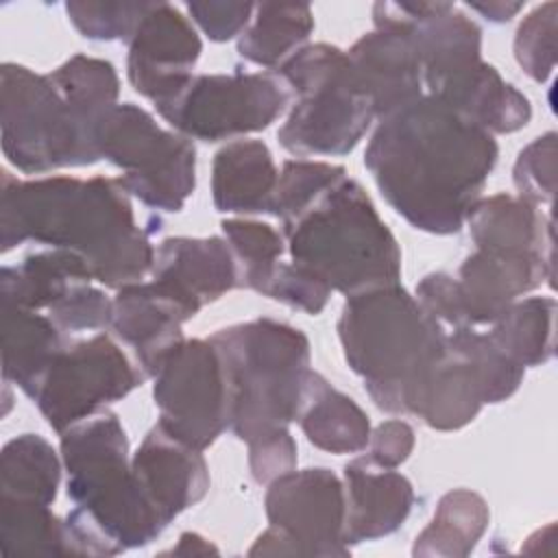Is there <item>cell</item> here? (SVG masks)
<instances>
[{
	"label": "cell",
	"instance_id": "20",
	"mask_svg": "<svg viewBox=\"0 0 558 558\" xmlns=\"http://www.w3.org/2000/svg\"><path fill=\"white\" fill-rule=\"evenodd\" d=\"M344 543L360 545L397 532L412 512L414 488L395 469H379L364 456L351 460L342 473Z\"/></svg>",
	"mask_w": 558,
	"mask_h": 558
},
{
	"label": "cell",
	"instance_id": "28",
	"mask_svg": "<svg viewBox=\"0 0 558 558\" xmlns=\"http://www.w3.org/2000/svg\"><path fill=\"white\" fill-rule=\"evenodd\" d=\"M490 521L488 504L469 488L445 493L427 527L416 536L412 554L425 558H464L484 536Z\"/></svg>",
	"mask_w": 558,
	"mask_h": 558
},
{
	"label": "cell",
	"instance_id": "39",
	"mask_svg": "<svg viewBox=\"0 0 558 558\" xmlns=\"http://www.w3.org/2000/svg\"><path fill=\"white\" fill-rule=\"evenodd\" d=\"M331 292L329 283L310 268L296 262H279L266 281L262 296L316 316L325 310Z\"/></svg>",
	"mask_w": 558,
	"mask_h": 558
},
{
	"label": "cell",
	"instance_id": "11",
	"mask_svg": "<svg viewBox=\"0 0 558 558\" xmlns=\"http://www.w3.org/2000/svg\"><path fill=\"white\" fill-rule=\"evenodd\" d=\"M264 506L270 525L248 556H349L344 486L333 471L292 469L268 484Z\"/></svg>",
	"mask_w": 558,
	"mask_h": 558
},
{
	"label": "cell",
	"instance_id": "2",
	"mask_svg": "<svg viewBox=\"0 0 558 558\" xmlns=\"http://www.w3.org/2000/svg\"><path fill=\"white\" fill-rule=\"evenodd\" d=\"M148 229L133 214L118 177H41L20 181L2 170L0 248L35 242L76 253L94 281L120 290L142 281L155 259Z\"/></svg>",
	"mask_w": 558,
	"mask_h": 558
},
{
	"label": "cell",
	"instance_id": "7",
	"mask_svg": "<svg viewBox=\"0 0 558 558\" xmlns=\"http://www.w3.org/2000/svg\"><path fill=\"white\" fill-rule=\"evenodd\" d=\"M294 100L277 137L294 157L349 155L375 120L347 50L307 44L272 72Z\"/></svg>",
	"mask_w": 558,
	"mask_h": 558
},
{
	"label": "cell",
	"instance_id": "12",
	"mask_svg": "<svg viewBox=\"0 0 558 558\" xmlns=\"http://www.w3.org/2000/svg\"><path fill=\"white\" fill-rule=\"evenodd\" d=\"M157 425L172 438L205 451L229 427V386L209 338L183 340L153 375Z\"/></svg>",
	"mask_w": 558,
	"mask_h": 558
},
{
	"label": "cell",
	"instance_id": "40",
	"mask_svg": "<svg viewBox=\"0 0 558 558\" xmlns=\"http://www.w3.org/2000/svg\"><path fill=\"white\" fill-rule=\"evenodd\" d=\"M48 316L61 331L102 329L111 323V299L92 283L76 286L59 303L48 310Z\"/></svg>",
	"mask_w": 558,
	"mask_h": 558
},
{
	"label": "cell",
	"instance_id": "30",
	"mask_svg": "<svg viewBox=\"0 0 558 558\" xmlns=\"http://www.w3.org/2000/svg\"><path fill=\"white\" fill-rule=\"evenodd\" d=\"M554 296L514 301L488 331V338L519 366H541L554 357Z\"/></svg>",
	"mask_w": 558,
	"mask_h": 558
},
{
	"label": "cell",
	"instance_id": "32",
	"mask_svg": "<svg viewBox=\"0 0 558 558\" xmlns=\"http://www.w3.org/2000/svg\"><path fill=\"white\" fill-rule=\"evenodd\" d=\"M2 556H70L65 521L48 504L0 497Z\"/></svg>",
	"mask_w": 558,
	"mask_h": 558
},
{
	"label": "cell",
	"instance_id": "25",
	"mask_svg": "<svg viewBox=\"0 0 558 558\" xmlns=\"http://www.w3.org/2000/svg\"><path fill=\"white\" fill-rule=\"evenodd\" d=\"M89 266L72 251L50 248L26 255L15 266L0 270L2 305L24 310H50L81 283H92Z\"/></svg>",
	"mask_w": 558,
	"mask_h": 558
},
{
	"label": "cell",
	"instance_id": "37",
	"mask_svg": "<svg viewBox=\"0 0 558 558\" xmlns=\"http://www.w3.org/2000/svg\"><path fill=\"white\" fill-rule=\"evenodd\" d=\"M558 4L545 2L523 17L514 35V59L536 83H545L556 68Z\"/></svg>",
	"mask_w": 558,
	"mask_h": 558
},
{
	"label": "cell",
	"instance_id": "8",
	"mask_svg": "<svg viewBox=\"0 0 558 558\" xmlns=\"http://www.w3.org/2000/svg\"><path fill=\"white\" fill-rule=\"evenodd\" d=\"M0 144L24 174L100 161L96 131L68 107L48 74L17 63L0 68Z\"/></svg>",
	"mask_w": 558,
	"mask_h": 558
},
{
	"label": "cell",
	"instance_id": "41",
	"mask_svg": "<svg viewBox=\"0 0 558 558\" xmlns=\"http://www.w3.org/2000/svg\"><path fill=\"white\" fill-rule=\"evenodd\" d=\"M414 299L442 327H471L460 296L458 279L447 272H429L416 283Z\"/></svg>",
	"mask_w": 558,
	"mask_h": 558
},
{
	"label": "cell",
	"instance_id": "18",
	"mask_svg": "<svg viewBox=\"0 0 558 558\" xmlns=\"http://www.w3.org/2000/svg\"><path fill=\"white\" fill-rule=\"evenodd\" d=\"M153 281L174 294L194 316L240 288L235 257L225 238H166L155 248Z\"/></svg>",
	"mask_w": 558,
	"mask_h": 558
},
{
	"label": "cell",
	"instance_id": "19",
	"mask_svg": "<svg viewBox=\"0 0 558 558\" xmlns=\"http://www.w3.org/2000/svg\"><path fill=\"white\" fill-rule=\"evenodd\" d=\"M347 54L377 120L425 94L421 54L408 26L375 28L362 35Z\"/></svg>",
	"mask_w": 558,
	"mask_h": 558
},
{
	"label": "cell",
	"instance_id": "16",
	"mask_svg": "<svg viewBox=\"0 0 558 558\" xmlns=\"http://www.w3.org/2000/svg\"><path fill=\"white\" fill-rule=\"evenodd\" d=\"M194 314L157 281H137L120 288L111 299L113 333L133 349L135 362L153 377L161 362L185 340L183 323Z\"/></svg>",
	"mask_w": 558,
	"mask_h": 558
},
{
	"label": "cell",
	"instance_id": "6",
	"mask_svg": "<svg viewBox=\"0 0 558 558\" xmlns=\"http://www.w3.org/2000/svg\"><path fill=\"white\" fill-rule=\"evenodd\" d=\"M229 386V429L246 445L296 421L310 379V340L286 323L255 318L209 336Z\"/></svg>",
	"mask_w": 558,
	"mask_h": 558
},
{
	"label": "cell",
	"instance_id": "3",
	"mask_svg": "<svg viewBox=\"0 0 558 558\" xmlns=\"http://www.w3.org/2000/svg\"><path fill=\"white\" fill-rule=\"evenodd\" d=\"M59 436L65 493L74 504L63 519L70 556H118L157 541L168 523L133 477L120 418L102 410Z\"/></svg>",
	"mask_w": 558,
	"mask_h": 558
},
{
	"label": "cell",
	"instance_id": "33",
	"mask_svg": "<svg viewBox=\"0 0 558 558\" xmlns=\"http://www.w3.org/2000/svg\"><path fill=\"white\" fill-rule=\"evenodd\" d=\"M220 227L238 264L240 288L262 294L286 251L283 235L268 222L246 218H229Z\"/></svg>",
	"mask_w": 558,
	"mask_h": 558
},
{
	"label": "cell",
	"instance_id": "36",
	"mask_svg": "<svg viewBox=\"0 0 558 558\" xmlns=\"http://www.w3.org/2000/svg\"><path fill=\"white\" fill-rule=\"evenodd\" d=\"M153 2H109V0H72L65 13L74 28L92 41H129L140 20Z\"/></svg>",
	"mask_w": 558,
	"mask_h": 558
},
{
	"label": "cell",
	"instance_id": "44",
	"mask_svg": "<svg viewBox=\"0 0 558 558\" xmlns=\"http://www.w3.org/2000/svg\"><path fill=\"white\" fill-rule=\"evenodd\" d=\"M414 449V429L401 421L390 418L371 432L364 458L379 469H397Z\"/></svg>",
	"mask_w": 558,
	"mask_h": 558
},
{
	"label": "cell",
	"instance_id": "26",
	"mask_svg": "<svg viewBox=\"0 0 558 558\" xmlns=\"http://www.w3.org/2000/svg\"><path fill=\"white\" fill-rule=\"evenodd\" d=\"M484 405L486 397L477 373L447 347L418 397L414 416L432 429L456 432L469 425Z\"/></svg>",
	"mask_w": 558,
	"mask_h": 558
},
{
	"label": "cell",
	"instance_id": "46",
	"mask_svg": "<svg viewBox=\"0 0 558 558\" xmlns=\"http://www.w3.org/2000/svg\"><path fill=\"white\" fill-rule=\"evenodd\" d=\"M168 554L174 556H196V554H218V549L196 532H185L179 536L177 547H172Z\"/></svg>",
	"mask_w": 558,
	"mask_h": 558
},
{
	"label": "cell",
	"instance_id": "24",
	"mask_svg": "<svg viewBox=\"0 0 558 558\" xmlns=\"http://www.w3.org/2000/svg\"><path fill=\"white\" fill-rule=\"evenodd\" d=\"M296 421L316 449L336 456L362 453L371 438L366 412L316 371L310 373Z\"/></svg>",
	"mask_w": 558,
	"mask_h": 558
},
{
	"label": "cell",
	"instance_id": "43",
	"mask_svg": "<svg viewBox=\"0 0 558 558\" xmlns=\"http://www.w3.org/2000/svg\"><path fill=\"white\" fill-rule=\"evenodd\" d=\"M248 466L257 484H270L275 477L296 469V442L290 429L251 442Z\"/></svg>",
	"mask_w": 558,
	"mask_h": 558
},
{
	"label": "cell",
	"instance_id": "22",
	"mask_svg": "<svg viewBox=\"0 0 558 558\" xmlns=\"http://www.w3.org/2000/svg\"><path fill=\"white\" fill-rule=\"evenodd\" d=\"M464 225L477 248L538 253L554 259L551 218L521 196L501 192L480 198Z\"/></svg>",
	"mask_w": 558,
	"mask_h": 558
},
{
	"label": "cell",
	"instance_id": "13",
	"mask_svg": "<svg viewBox=\"0 0 558 558\" xmlns=\"http://www.w3.org/2000/svg\"><path fill=\"white\" fill-rule=\"evenodd\" d=\"M146 375L107 336L68 344L41 377L33 401L57 432L102 412L142 386Z\"/></svg>",
	"mask_w": 558,
	"mask_h": 558
},
{
	"label": "cell",
	"instance_id": "21",
	"mask_svg": "<svg viewBox=\"0 0 558 558\" xmlns=\"http://www.w3.org/2000/svg\"><path fill=\"white\" fill-rule=\"evenodd\" d=\"M279 183L272 153L262 140H235L211 163V198L222 214H270Z\"/></svg>",
	"mask_w": 558,
	"mask_h": 558
},
{
	"label": "cell",
	"instance_id": "38",
	"mask_svg": "<svg viewBox=\"0 0 558 558\" xmlns=\"http://www.w3.org/2000/svg\"><path fill=\"white\" fill-rule=\"evenodd\" d=\"M517 196L532 205H551L556 194V133L530 142L517 157L512 168Z\"/></svg>",
	"mask_w": 558,
	"mask_h": 558
},
{
	"label": "cell",
	"instance_id": "9",
	"mask_svg": "<svg viewBox=\"0 0 558 558\" xmlns=\"http://www.w3.org/2000/svg\"><path fill=\"white\" fill-rule=\"evenodd\" d=\"M100 159L124 170L120 183L150 209L181 211L196 187V148L177 131L161 129L155 118L133 105H113L98 122Z\"/></svg>",
	"mask_w": 558,
	"mask_h": 558
},
{
	"label": "cell",
	"instance_id": "4",
	"mask_svg": "<svg viewBox=\"0 0 558 558\" xmlns=\"http://www.w3.org/2000/svg\"><path fill=\"white\" fill-rule=\"evenodd\" d=\"M338 338L371 401L390 414H414L447 351V329L399 283L347 296Z\"/></svg>",
	"mask_w": 558,
	"mask_h": 558
},
{
	"label": "cell",
	"instance_id": "42",
	"mask_svg": "<svg viewBox=\"0 0 558 558\" xmlns=\"http://www.w3.org/2000/svg\"><path fill=\"white\" fill-rule=\"evenodd\" d=\"M190 20L211 39V41H229L240 37L244 28L253 20L255 4L253 2H187L185 4Z\"/></svg>",
	"mask_w": 558,
	"mask_h": 558
},
{
	"label": "cell",
	"instance_id": "23",
	"mask_svg": "<svg viewBox=\"0 0 558 558\" xmlns=\"http://www.w3.org/2000/svg\"><path fill=\"white\" fill-rule=\"evenodd\" d=\"M63 331L50 316L2 305V379L33 397L41 377L65 349Z\"/></svg>",
	"mask_w": 558,
	"mask_h": 558
},
{
	"label": "cell",
	"instance_id": "17",
	"mask_svg": "<svg viewBox=\"0 0 558 558\" xmlns=\"http://www.w3.org/2000/svg\"><path fill=\"white\" fill-rule=\"evenodd\" d=\"M131 471L144 497L168 525L209 490L203 451L172 438L159 425L144 436L133 453Z\"/></svg>",
	"mask_w": 558,
	"mask_h": 558
},
{
	"label": "cell",
	"instance_id": "34",
	"mask_svg": "<svg viewBox=\"0 0 558 558\" xmlns=\"http://www.w3.org/2000/svg\"><path fill=\"white\" fill-rule=\"evenodd\" d=\"M447 347L473 366L482 381L486 403H501L519 390L525 368L499 351L488 333H480L473 327L451 329L447 333Z\"/></svg>",
	"mask_w": 558,
	"mask_h": 558
},
{
	"label": "cell",
	"instance_id": "45",
	"mask_svg": "<svg viewBox=\"0 0 558 558\" xmlns=\"http://www.w3.org/2000/svg\"><path fill=\"white\" fill-rule=\"evenodd\" d=\"M469 9L477 11L482 17H486L488 22L501 24L512 20L521 9L523 2H501V0H493V2H466Z\"/></svg>",
	"mask_w": 558,
	"mask_h": 558
},
{
	"label": "cell",
	"instance_id": "29",
	"mask_svg": "<svg viewBox=\"0 0 558 558\" xmlns=\"http://www.w3.org/2000/svg\"><path fill=\"white\" fill-rule=\"evenodd\" d=\"M63 460L39 434L11 438L0 453V495L52 506Z\"/></svg>",
	"mask_w": 558,
	"mask_h": 558
},
{
	"label": "cell",
	"instance_id": "14",
	"mask_svg": "<svg viewBox=\"0 0 558 558\" xmlns=\"http://www.w3.org/2000/svg\"><path fill=\"white\" fill-rule=\"evenodd\" d=\"M126 44L129 83L153 105L168 100L187 83L203 52L190 20L168 2H153Z\"/></svg>",
	"mask_w": 558,
	"mask_h": 558
},
{
	"label": "cell",
	"instance_id": "15",
	"mask_svg": "<svg viewBox=\"0 0 558 558\" xmlns=\"http://www.w3.org/2000/svg\"><path fill=\"white\" fill-rule=\"evenodd\" d=\"M543 283L554 286V259L538 253L477 248L458 272L471 327L493 325L514 301Z\"/></svg>",
	"mask_w": 558,
	"mask_h": 558
},
{
	"label": "cell",
	"instance_id": "5",
	"mask_svg": "<svg viewBox=\"0 0 558 558\" xmlns=\"http://www.w3.org/2000/svg\"><path fill=\"white\" fill-rule=\"evenodd\" d=\"M290 259L353 296L399 283L401 248L366 190L349 174L281 222Z\"/></svg>",
	"mask_w": 558,
	"mask_h": 558
},
{
	"label": "cell",
	"instance_id": "10",
	"mask_svg": "<svg viewBox=\"0 0 558 558\" xmlns=\"http://www.w3.org/2000/svg\"><path fill=\"white\" fill-rule=\"evenodd\" d=\"M290 94L275 74H192L159 116L183 137L222 142L268 129L288 107Z\"/></svg>",
	"mask_w": 558,
	"mask_h": 558
},
{
	"label": "cell",
	"instance_id": "35",
	"mask_svg": "<svg viewBox=\"0 0 558 558\" xmlns=\"http://www.w3.org/2000/svg\"><path fill=\"white\" fill-rule=\"evenodd\" d=\"M344 177V166L327 161L290 159L283 163L279 172V183L275 190L270 214L277 216L281 222L292 220Z\"/></svg>",
	"mask_w": 558,
	"mask_h": 558
},
{
	"label": "cell",
	"instance_id": "31",
	"mask_svg": "<svg viewBox=\"0 0 558 558\" xmlns=\"http://www.w3.org/2000/svg\"><path fill=\"white\" fill-rule=\"evenodd\" d=\"M68 107L94 131L100 118L118 105L120 78L116 68L96 57L74 54L48 74Z\"/></svg>",
	"mask_w": 558,
	"mask_h": 558
},
{
	"label": "cell",
	"instance_id": "1",
	"mask_svg": "<svg viewBox=\"0 0 558 558\" xmlns=\"http://www.w3.org/2000/svg\"><path fill=\"white\" fill-rule=\"evenodd\" d=\"M495 135L423 94L379 118L364 153L384 201L414 229L458 233L497 163Z\"/></svg>",
	"mask_w": 558,
	"mask_h": 558
},
{
	"label": "cell",
	"instance_id": "27",
	"mask_svg": "<svg viewBox=\"0 0 558 558\" xmlns=\"http://www.w3.org/2000/svg\"><path fill=\"white\" fill-rule=\"evenodd\" d=\"M314 31L310 4L262 2L255 4L253 20L238 37V54L259 68L277 70L294 52L307 46Z\"/></svg>",
	"mask_w": 558,
	"mask_h": 558
}]
</instances>
